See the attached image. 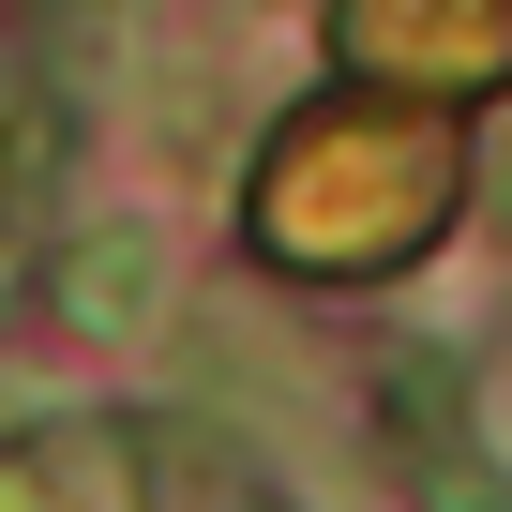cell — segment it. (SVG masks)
<instances>
[{"mask_svg":"<svg viewBox=\"0 0 512 512\" xmlns=\"http://www.w3.org/2000/svg\"><path fill=\"white\" fill-rule=\"evenodd\" d=\"M241 512H256V497H241Z\"/></svg>","mask_w":512,"mask_h":512,"instance_id":"cell-7","label":"cell"},{"mask_svg":"<svg viewBox=\"0 0 512 512\" xmlns=\"http://www.w3.org/2000/svg\"><path fill=\"white\" fill-rule=\"evenodd\" d=\"M452 226V136L437 106H392V91H347V106H302L256 166V256H287V272H392Z\"/></svg>","mask_w":512,"mask_h":512,"instance_id":"cell-1","label":"cell"},{"mask_svg":"<svg viewBox=\"0 0 512 512\" xmlns=\"http://www.w3.org/2000/svg\"><path fill=\"white\" fill-rule=\"evenodd\" d=\"M377 452H392V482H407L422 512H512V467L482 452L467 377H452L437 347H392V362H377Z\"/></svg>","mask_w":512,"mask_h":512,"instance_id":"cell-3","label":"cell"},{"mask_svg":"<svg viewBox=\"0 0 512 512\" xmlns=\"http://www.w3.org/2000/svg\"><path fill=\"white\" fill-rule=\"evenodd\" d=\"M46 302H61L76 332H151V302H166V241H151V226H91V241H61Z\"/></svg>","mask_w":512,"mask_h":512,"instance_id":"cell-5","label":"cell"},{"mask_svg":"<svg viewBox=\"0 0 512 512\" xmlns=\"http://www.w3.org/2000/svg\"><path fill=\"white\" fill-rule=\"evenodd\" d=\"M0 512H151V467L121 422H46L0 437Z\"/></svg>","mask_w":512,"mask_h":512,"instance_id":"cell-4","label":"cell"},{"mask_svg":"<svg viewBox=\"0 0 512 512\" xmlns=\"http://www.w3.org/2000/svg\"><path fill=\"white\" fill-rule=\"evenodd\" d=\"M497 226H512V136H497Z\"/></svg>","mask_w":512,"mask_h":512,"instance_id":"cell-6","label":"cell"},{"mask_svg":"<svg viewBox=\"0 0 512 512\" xmlns=\"http://www.w3.org/2000/svg\"><path fill=\"white\" fill-rule=\"evenodd\" d=\"M332 46L392 106H452L512 76V0H332Z\"/></svg>","mask_w":512,"mask_h":512,"instance_id":"cell-2","label":"cell"}]
</instances>
